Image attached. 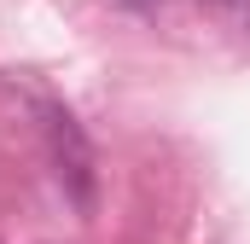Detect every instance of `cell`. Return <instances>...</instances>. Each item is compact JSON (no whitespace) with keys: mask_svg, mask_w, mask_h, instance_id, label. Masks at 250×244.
Listing matches in <instances>:
<instances>
[{"mask_svg":"<svg viewBox=\"0 0 250 244\" xmlns=\"http://www.w3.org/2000/svg\"><path fill=\"white\" fill-rule=\"evenodd\" d=\"M41 122H47V151H53V169H59L70 203L93 209V198H99V163H93V145H87L82 122L64 105H41Z\"/></svg>","mask_w":250,"mask_h":244,"instance_id":"obj_1","label":"cell"},{"mask_svg":"<svg viewBox=\"0 0 250 244\" xmlns=\"http://www.w3.org/2000/svg\"><path fill=\"white\" fill-rule=\"evenodd\" d=\"M209 12H250V0H204Z\"/></svg>","mask_w":250,"mask_h":244,"instance_id":"obj_2","label":"cell"}]
</instances>
